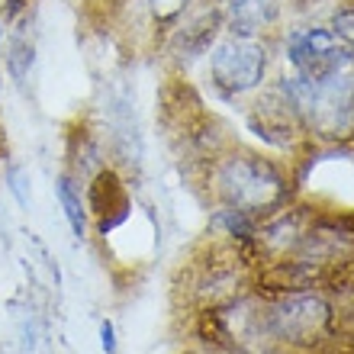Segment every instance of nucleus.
I'll list each match as a JSON object with an SVG mask.
<instances>
[{
  "instance_id": "obj_1",
  "label": "nucleus",
  "mask_w": 354,
  "mask_h": 354,
  "mask_svg": "<svg viewBox=\"0 0 354 354\" xmlns=\"http://www.w3.org/2000/svg\"><path fill=\"white\" fill-rule=\"evenodd\" d=\"M194 187H203L209 206H229L264 223L287 203H293L297 174L287 158L232 139L196 174Z\"/></svg>"
},
{
  "instance_id": "obj_2",
  "label": "nucleus",
  "mask_w": 354,
  "mask_h": 354,
  "mask_svg": "<svg viewBox=\"0 0 354 354\" xmlns=\"http://www.w3.org/2000/svg\"><path fill=\"white\" fill-rule=\"evenodd\" d=\"M274 84L293 103L313 149H354V58L316 81L277 71Z\"/></svg>"
},
{
  "instance_id": "obj_3",
  "label": "nucleus",
  "mask_w": 354,
  "mask_h": 354,
  "mask_svg": "<svg viewBox=\"0 0 354 354\" xmlns=\"http://www.w3.org/2000/svg\"><path fill=\"white\" fill-rule=\"evenodd\" d=\"M261 299L264 354H322L345 319L322 290H297Z\"/></svg>"
},
{
  "instance_id": "obj_4",
  "label": "nucleus",
  "mask_w": 354,
  "mask_h": 354,
  "mask_svg": "<svg viewBox=\"0 0 354 354\" xmlns=\"http://www.w3.org/2000/svg\"><path fill=\"white\" fill-rule=\"evenodd\" d=\"M277 39L223 32L203 58V77L216 100L242 106L270 84V77L277 75Z\"/></svg>"
},
{
  "instance_id": "obj_5",
  "label": "nucleus",
  "mask_w": 354,
  "mask_h": 354,
  "mask_svg": "<svg viewBox=\"0 0 354 354\" xmlns=\"http://www.w3.org/2000/svg\"><path fill=\"white\" fill-rule=\"evenodd\" d=\"M103 29L132 55H158L196 0H91Z\"/></svg>"
},
{
  "instance_id": "obj_6",
  "label": "nucleus",
  "mask_w": 354,
  "mask_h": 354,
  "mask_svg": "<svg viewBox=\"0 0 354 354\" xmlns=\"http://www.w3.org/2000/svg\"><path fill=\"white\" fill-rule=\"evenodd\" d=\"M245 129L252 132L264 149L280 151L287 161H297L309 151H316L313 142L306 139V129H303L293 103L274 84V77H270L268 87H261L245 103Z\"/></svg>"
},
{
  "instance_id": "obj_7",
  "label": "nucleus",
  "mask_w": 354,
  "mask_h": 354,
  "mask_svg": "<svg viewBox=\"0 0 354 354\" xmlns=\"http://www.w3.org/2000/svg\"><path fill=\"white\" fill-rule=\"evenodd\" d=\"M277 58L287 65L290 75H299L306 81H316V77L328 75L342 68L345 62H351L354 52H348L332 29L322 23V19H297V23H287L277 36Z\"/></svg>"
},
{
  "instance_id": "obj_8",
  "label": "nucleus",
  "mask_w": 354,
  "mask_h": 354,
  "mask_svg": "<svg viewBox=\"0 0 354 354\" xmlns=\"http://www.w3.org/2000/svg\"><path fill=\"white\" fill-rule=\"evenodd\" d=\"M219 36H223V13H219V3L196 0V7L171 29V36L165 39V46H161L158 55L168 62L171 71L187 75L196 62H203L206 52L213 48V42Z\"/></svg>"
},
{
  "instance_id": "obj_9",
  "label": "nucleus",
  "mask_w": 354,
  "mask_h": 354,
  "mask_svg": "<svg viewBox=\"0 0 354 354\" xmlns=\"http://www.w3.org/2000/svg\"><path fill=\"white\" fill-rule=\"evenodd\" d=\"M87 196V213H91L93 229L106 239L116 232L122 223H129L132 216V190L126 184V177L116 165H103L97 174L84 184Z\"/></svg>"
},
{
  "instance_id": "obj_10",
  "label": "nucleus",
  "mask_w": 354,
  "mask_h": 354,
  "mask_svg": "<svg viewBox=\"0 0 354 354\" xmlns=\"http://www.w3.org/2000/svg\"><path fill=\"white\" fill-rule=\"evenodd\" d=\"M223 32L252 39H277L287 26V3L283 0H223Z\"/></svg>"
},
{
  "instance_id": "obj_11",
  "label": "nucleus",
  "mask_w": 354,
  "mask_h": 354,
  "mask_svg": "<svg viewBox=\"0 0 354 354\" xmlns=\"http://www.w3.org/2000/svg\"><path fill=\"white\" fill-rule=\"evenodd\" d=\"M0 55H3V71H7V77L19 91H26L29 81H32V71H36V55H39L36 13H26V17H19L17 23H10Z\"/></svg>"
},
{
  "instance_id": "obj_12",
  "label": "nucleus",
  "mask_w": 354,
  "mask_h": 354,
  "mask_svg": "<svg viewBox=\"0 0 354 354\" xmlns=\"http://www.w3.org/2000/svg\"><path fill=\"white\" fill-rule=\"evenodd\" d=\"M106 161V145H103V132L91 120L77 116L65 129V171H71L81 180H91Z\"/></svg>"
},
{
  "instance_id": "obj_13",
  "label": "nucleus",
  "mask_w": 354,
  "mask_h": 354,
  "mask_svg": "<svg viewBox=\"0 0 354 354\" xmlns=\"http://www.w3.org/2000/svg\"><path fill=\"white\" fill-rule=\"evenodd\" d=\"M55 200H58V206H62V216H65L71 235H75L77 242H84L87 235H91V213H87L84 180L62 168L55 177Z\"/></svg>"
},
{
  "instance_id": "obj_14",
  "label": "nucleus",
  "mask_w": 354,
  "mask_h": 354,
  "mask_svg": "<svg viewBox=\"0 0 354 354\" xmlns=\"http://www.w3.org/2000/svg\"><path fill=\"white\" fill-rule=\"evenodd\" d=\"M322 23L332 29V36H335L348 52H354V0H332Z\"/></svg>"
},
{
  "instance_id": "obj_15",
  "label": "nucleus",
  "mask_w": 354,
  "mask_h": 354,
  "mask_svg": "<svg viewBox=\"0 0 354 354\" xmlns=\"http://www.w3.org/2000/svg\"><path fill=\"white\" fill-rule=\"evenodd\" d=\"M3 180H7V190L13 196H17V203L23 206V209H29V203H32V194H29V174L23 165H10L7 171H3Z\"/></svg>"
},
{
  "instance_id": "obj_16",
  "label": "nucleus",
  "mask_w": 354,
  "mask_h": 354,
  "mask_svg": "<svg viewBox=\"0 0 354 354\" xmlns=\"http://www.w3.org/2000/svg\"><path fill=\"white\" fill-rule=\"evenodd\" d=\"M32 7H36V0H0V19L10 26V23H17L19 17L32 13Z\"/></svg>"
},
{
  "instance_id": "obj_17",
  "label": "nucleus",
  "mask_w": 354,
  "mask_h": 354,
  "mask_svg": "<svg viewBox=\"0 0 354 354\" xmlns=\"http://www.w3.org/2000/svg\"><path fill=\"white\" fill-rule=\"evenodd\" d=\"M100 348H103V354H120V338H116V326H113L110 319L100 322Z\"/></svg>"
},
{
  "instance_id": "obj_18",
  "label": "nucleus",
  "mask_w": 354,
  "mask_h": 354,
  "mask_svg": "<svg viewBox=\"0 0 354 354\" xmlns=\"http://www.w3.org/2000/svg\"><path fill=\"white\" fill-rule=\"evenodd\" d=\"M3 36H7V23L0 19V48H3ZM0 93H3V65H0Z\"/></svg>"
},
{
  "instance_id": "obj_19",
  "label": "nucleus",
  "mask_w": 354,
  "mask_h": 354,
  "mask_svg": "<svg viewBox=\"0 0 354 354\" xmlns=\"http://www.w3.org/2000/svg\"><path fill=\"white\" fill-rule=\"evenodd\" d=\"M194 354H239V351H200V348H196Z\"/></svg>"
},
{
  "instance_id": "obj_20",
  "label": "nucleus",
  "mask_w": 354,
  "mask_h": 354,
  "mask_svg": "<svg viewBox=\"0 0 354 354\" xmlns=\"http://www.w3.org/2000/svg\"><path fill=\"white\" fill-rule=\"evenodd\" d=\"M206 3H223V0H206Z\"/></svg>"
}]
</instances>
